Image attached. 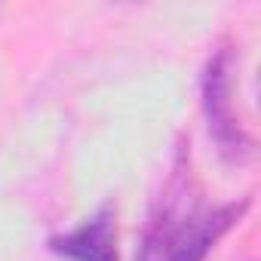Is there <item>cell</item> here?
Here are the masks:
<instances>
[{
  "label": "cell",
  "instance_id": "1",
  "mask_svg": "<svg viewBox=\"0 0 261 261\" xmlns=\"http://www.w3.org/2000/svg\"><path fill=\"white\" fill-rule=\"evenodd\" d=\"M249 206V197L212 206L200 197L185 172H175L145 230L139 261H206L215 243L246 215Z\"/></svg>",
  "mask_w": 261,
  "mask_h": 261
},
{
  "label": "cell",
  "instance_id": "3",
  "mask_svg": "<svg viewBox=\"0 0 261 261\" xmlns=\"http://www.w3.org/2000/svg\"><path fill=\"white\" fill-rule=\"evenodd\" d=\"M53 252L68 261H117V215L111 206H101L77 230L53 237Z\"/></svg>",
  "mask_w": 261,
  "mask_h": 261
},
{
  "label": "cell",
  "instance_id": "2",
  "mask_svg": "<svg viewBox=\"0 0 261 261\" xmlns=\"http://www.w3.org/2000/svg\"><path fill=\"white\" fill-rule=\"evenodd\" d=\"M203 101H206V117H209V129L215 133L221 151L240 157L249 151V139L243 133V123L233 111V80H230V53L221 49L209 68H206V83H203Z\"/></svg>",
  "mask_w": 261,
  "mask_h": 261
}]
</instances>
